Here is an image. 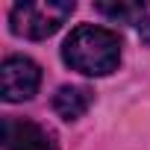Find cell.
<instances>
[{"instance_id": "cell-1", "label": "cell", "mask_w": 150, "mask_h": 150, "mask_svg": "<svg viewBox=\"0 0 150 150\" xmlns=\"http://www.w3.org/2000/svg\"><path fill=\"white\" fill-rule=\"evenodd\" d=\"M121 35L109 27L80 24L62 44V62L83 77H109L121 65Z\"/></svg>"}, {"instance_id": "cell-2", "label": "cell", "mask_w": 150, "mask_h": 150, "mask_svg": "<svg viewBox=\"0 0 150 150\" xmlns=\"http://www.w3.org/2000/svg\"><path fill=\"white\" fill-rule=\"evenodd\" d=\"M77 9L74 0H35V3H15L9 9V30L18 38L41 41L50 38Z\"/></svg>"}, {"instance_id": "cell-3", "label": "cell", "mask_w": 150, "mask_h": 150, "mask_svg": "<svg viewBox=\"0 0 150 150\" xmlns=\"http://www.w3.org/2000/svg\"><path fill=\"white\" fill-rule=\"evenodd\" d=\"M0 86H3L6 103L33 100L41 86V68L30 56H6L0 65Z\"/></svg>"}, {"instance_id": "cell-4", "label": "cell", "mask_w": 150, "mask_h": 150, "mask_svg": "<svg viewBox=\"0 0 150 150\" xmlns=\"http://www.w3.org/2000/svg\"><path fill=\"white\" fill-rule=\"evenodd\" d=\"M3 150H59L47 127L21 118H3Z\"/></svg>"}, {"instance_id": "cell-5", "label": "cell", "mask_w": 150, "mask_h": 150, "mask_svg": "<svg viewBox=\"0 0 150 150\" xmlns=\"http://www.w3.org/2000/svg\"><path fill=\"white\" fill-rule=\"evenodd\" d=\"M91 100H94V94L86 86H62L53 94V112L62 121H77V118H83L88 112Z\"/></svg>"}, {"instance_id": "cell-6", "label": "cell", "mask_w": 150, "mask_h": 150, "mask_svg": "<svg viewBox=\"0 0 150 150\" xmlns=\"http://www.w3.org/2000/svg\"><path fill=\"white\" fill-rule=\"evenodd\" d=\"M94 9L100 15H106L109 21L118 24H135L141 27V21L147 18V6L138 3V0H118V3H94Z\"/></svg>"}, {"instance_id": "cell-7", "label": "cell", "mask_w": 150, "mask_h": 150, "mask_svg": "<svg viewBox=\"0 0 150 150\" xmlns=\"http://www.w3.org/2000/svg\"><path fill=\"white\" fill-rule=\"evenodd\" d=\"M138 35H141V41H144V44L150 47V15H147V18L141 21V27H138Z\"/></svg>"}]
</instances>
